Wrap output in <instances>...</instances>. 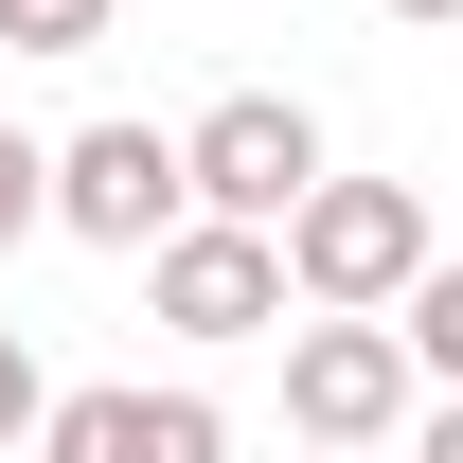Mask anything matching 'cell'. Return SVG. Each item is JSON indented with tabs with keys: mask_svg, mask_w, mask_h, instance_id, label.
Masks as SVG:
<instances>
[{
	"mask_svg": "<svg viewBox=\"0 0 463 463\" xmlns=\"http://www.w3.org/2000/svg\"><path fill=\"white\" fill-rule=\"evenodd\" d=\"M178 178H196V214L286 232L303 196H321V125H303L286 90H232V108H196V125H178Z\"/></svg>",
	"mask_w": 463,
	"mask_h": 463,
	"instance_id": "7a4b0ae2",
	"label": "cell"
},
{
	"mask_svg": "<svg viewBox=\"0 0 463 463\" xmlns=\"http://www.w3.org/2000/svg\"><path fill=\"white\" fill-rule=\"evenodd\" d=\"M143 286H161L178 339H286V232H232V214H178L143 250Z\"/></svg>",
	"mask_w": 463,
	"mask_h": 463,
	"instance_id": "5b68a950",
	"label": "cell"
},
{
	"mask_svg": "<svg viewBox=\"0 0 463 463\" xmlns=\"http://www.w3.org/2000/svg\"><path fill=\"white\" fill-rule=\"evenodd\" d=\"M108 0H0V54H90Z\"/></svg>",
	"mask_w": 463,
	"mask_h": 463,
	"instance_id": "ba28073f",
	"label": "cell"
},
{
	"mask_svg": "<svg viewBox=\"0 0 463 463\" xmlns=\"http://www.w3.org/2000/svg\"><path fill=\"white\" fill-rule=\"evenodd\" d=\"M36 428H54V392H36V356L0 339V446H36Z\"/></svg>",
	"mask_w": 463,
	"mask_h": 463,
	"instance_id": "30bf717a",
	"label": "cell"
},
{
	"mask_svg": "<svg viewBox=\"0 0 463 463\" xmlns=\"http://www.w3.org/2000/svg\"><path fill=\"white\" fill-rule=\"evenodd\" d=\"M36 463H232L214 392H54Z\"/></svg>",
	"mask_w": 463,
	"mask_h": 463,
	"instance_id": "8992f818",
	"label": "cell"
},
{
	"mask_svg": "<svg viewBox=\"0 0 463 463\" xmlns=\"http://www.w3.org/2000/svg\"><path fill=\"white\" fill-rule=\"evenodd\" d=\"M410 268H428V196H410V178H321L286 214V286L321 303V321H392Z\"/></svg>",
	"mask_w": 463,
	"mask_h": 463,
	"instance_id": "6da1fadb",
	"label": "cell"
},
{
	"mask_svg": "<svg viewBox=\"0 0 463 463\" xmlns=\"http://www.w3.org/2000/svg\"><path fill=\"white\" fill-rule=\"evenodd\" d=\"M356 463H374V446H356Z\"/></svg>",
	"mask_w": 463,
	"mask_h": 463,
	"instance_id": "4fadbf2b",
	"label": "cell"
},
{
	"mask_svg": "<svg viewBox=\"0 0 463 463\" xmlns=\"http://www.w3.org/2000/svg\"><path fill=\"white\" fill-rule=\"evenodd\" d=\"M36 214H54V143H18V125H0V250H18Z\"/></svg>",
	"mask_w": 463,
	"mask_h": 463,
	"instance_id": "9c48e42d",
	"label": "cell"
},
{
	"mask_svg": "<svg viewBox=\"0 0 463 463\" xmlns=\"http://www.w3.org/2000/svg\"><path fill=\"white\" fill-rule=\"evenodd\" d=\"M428 463H463V392H428Z\"/></svg>",
	"mask_w": 463,
	"mask_h": 463,
	"instance_id": "8fae6325",
	"label": "cell"
},
{
	"mask_svg": "<svg viewBox=\"0 0 463 463\" xmlns=\"http://www.w3.org/2000/svg\"><path fill=\"white\" fill-rule=\"evenodd\" d=\"M410 392H428V374H410V339H392V321H303V339H286V428H303L321 463L392 446V428H410Z\"/></svg>",
	"mask_w": 463,
	"mask_h": 463,
	"instance_id": "3957f363",
	"label": "cell"
},
{
	"mask_svg": "<svg viewBox=\"0 0 463 463\" xmlns=\"http://www.w3.org/2000/svg\"><path fill=\"white\" fill-rule=\"evenodd\" d=\"M178 214H196L178 125H71V143H54V232H90V250H161Z\"/></svg>",
	"mask_w": 463,
	"mask_h": 463,
	"instance_id": "277c9868",
	"label": "cell"
},
{
	"mask_svg": "<svg viewBox=\"0 0 463 463\" xmlns=\"http://www.w3.org/2000/svg\"><path fill=\"white\" fill-rule=\"evenodd\" d=\"M392 339H410V374H428V392H463V268H446V250L410 268V303H392Z\"/></svg>",
	"mask_w": 463,
	"mask_h": 463,
	"instance_id": "52a82bcc",
	"label": "cell"
},
{
	"mask_svg": "<svg viewBox=\"0 0 463 463\" xmlns=\"http://www.w3.org/2000/svg\"><path fill=\"white\" fill-rule=\"evenodd\" d=\"M392 18H410V36H463V0H392Z\"/></svg>",
	"mask_w": 463,
	"mask_h": 463,
	"instance_id": "7c38bea8",
	"label": "cell"
}]
</instances>
